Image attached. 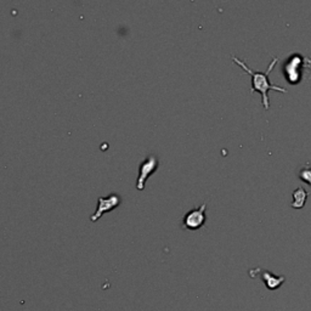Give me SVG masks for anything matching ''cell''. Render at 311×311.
<instances>
[{
  "label": "cell",
  "mask_w": 311,
  "mask_h": 311,
  "mask_svg": "<svg viewBox=\"0 0 311 311\" xmlns=\"http://www.w3.org/2000/svg\"><path fill=\"white\" fill-rule=\"evenodd\" d=\"M231 60H232V62H235L236 65H238L242 70L245 71V72L251 76V78H252L251 93H253V91H258V93H260V95H262L263 107H264L265 111H268V109L270 108V101H269V96H268L269 90L280 91V93H287V89H284L282 87H278V85L274 84V83L269 79V75H270L272 71H274L275 66H276L278 62V58L276 57V56H275V57L271 60L270 64H269L268 70H266L265 72H256V71L251 70V68L245 65V62L242 61L241 58L237 57V56L232 55L231 56Z\"/></svg>",
  "instance_id": "cell-1"
},
{
  "label": "cell",
  "mask_w": 311,
  "mask_h": 311,
  "mask_svg": "<svg viewBox=\"0 0 311 311\" xmlns=\"http://www.w3.org/2000/svg\"><path fill=\"white\" fill-rule=\"evenodd\" d=\"M159 161L158 157L156 155H149L146 158L140 163V167H139V176L136 180V189L139 191H142L145 189V183H146L147 179L152 175L155 171L158 169Z\"/></svg>",
  "instance_id": "cell-2"
},
{
  "label": "cell",
  "mask_w": 311,
  "mask_h": 311,
  "mask_svg": "<svg viewBox=\"0 0 311 311\" xmlns=\"http://www.w3.org/2000/svg\"><path fill=\"white\" fill-rule=\"evenodd\" d=\"M206 209H207V203L204 202L201 204L198 208H195L190 210L185 214V217L182 219V227L186 230H198L206 224L207 215H206Z\"/></svg>",
  "instance_id": "cell-3"
},
{
  "label": "cell",
  "mask_w": 311,
  "mask_h": 311,
  "mask_svg": "<svg viewBox=\"0 0 311 311\" xmlns=\"http://www.w3.org/2000/svg\"><path fill=\"white\" fill-rule=\"evenodd\" d=\"M120 203H122V197L118 194H109L108 196L106 197H100L99 201H97L96 212H95V214L91 215L90 220L97 221L105 213L118 208V207L120 206Z\"/></svg>",
  "instance_id": "cell-4"
},
{
  "label": "cell",
  "mask_w": 311,
  "mask_h": 311,
  "mask_svg": "<svg viewBox=\"0 0 311 311\" xmlns=\"http://www.w3.org/2000/svg\"><path fill=\"white\" fill-rule=\"evenodd\" d=\"M292 208L294 209H301L305 206L307 200V192L306 190L303 188H298L297 190H294L292 194Z\"/></svg>",
  "instance_id": "cell-5"
},
{
  "label": "cell",
  "mask_w": 311,
  "mask_h": 311,
  "mask_svg": "<svg viewBox=\"0 0 311 311\" xmlns=\"http://www.w3.org/2000/svg\"><path fill=\"white\" fill-rule=\"evenodd\" d=\"M298 177L303 182L311 186V165L310 164L304 165V167L300 169V171H299Z\"/></svg>",
  "instance_id": "cell-6"
}]
</instances>
